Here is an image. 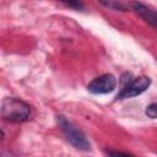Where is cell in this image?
I'll use <instances>...</instances> for the list:
<instances>
[{
  "mask_svg": "<svg viewBox=\"0 0 157 157\" xmlns=\"http://www.w3.org/2000/svg\"><path fill=\"white\" fill-rule=\"evenodd\" d=\"M31 115V107L13 97H6L1 102V117L12 123H22Z\"/></svg>",
  "mask_w": 157,
  "mask_h": 157,
  "instance_id": "1",
  "label": "cell"
},
{
  "mask_svg": "<svg viewBox=\"0 0 157 157\" xmlns=\"http://www.w3.org/2000/svg\"><path fill=\"white\" fill-rule=\"evenodd\" d=\"M56 121L58 125L60 128V130L63 131L65 139L76 148L80 151H91V144L88 141V139L86 137V135L77 129L71 121H69L64 115H58L56 117Z\"/></svg>",
  "mask_w": 157,
  "mask_h": 157,
  "instance_id": "2",
  "label": "cell"
},
{
  "mask_svg": "<svg viewBox=\"0 0 157 157\" xmlns=\"http://www.w3.org/2000/svg\"><path fill=\"white\" fill-rule=\"evenodd\" d=\"M151 85V78L148 76H140L136 78H132L124 88L120 90L117 98L124 99V98H131L136 97L141 93H144Z\"/></svg>",
  "mask_w": 157,
  "mask_h": 157,
  "instance_id": "3",
  "label": "cell"
},
{
  "mask_svg": "<svg viewBox=\"0 0 157 157\" xmlns=\"http://www.w3.org/2000/svg\"><path fill=\"white\" fill-rule=\"evenodd\" d=\"M117 87V78L112 74H104L96 78H93L88 86L87 90L93 94H105L110 93Z\"/></svg>",
  "mask_w": 157,
  "mask_h": 157,
  "instance_id": "4",
  "label": "cell"
},
{
  "mask_svg": "<svg viewBox=\"0 0 157 157\" xmlns=\"http://www.w3.org/2000/svg\"><path fill=\"white\" fill-rule=\"evenodd\" d=\"M131 7L142 20H145L152 27L157 28V11H153L150 7H147L146 5L137 2V1H134L131 4Z\"/></svg>",
  "mask_w": 157,
  "mask_h": 157,
  "instance_id": "5",
  "label": "cell"
},
{
  "mask_svg": "<svg viewBox=\"0 0 157 157\" xmlns=\"http://www.w3.org/2000/svg\"><path fill=\"white\" fill-rule=\"evenodd\" d=\"M98 1L104 7H108L110 10H115V11H126L128 10V7L118 0H98Z\"/></svg>",
  "mask_w": 157,
  "mask_h": 157,
  "instance_id": "6",
  "label": "cell"
},
{
  "mask_svg": "<svg viewBox=\"0 0 157 157\" xmlns=\"http://www.w3.org/2000/svg\"><path fill=\"white\" fill-rule=\"evenodd\" d=\"M58 1L63 2L64 5H66L74 10H83V7H85V5L81 0H58Z\"/></svg>",
  "mask_w": 157,
  "mask_h": 157,
  "instance_id": "7",
  "label": "cell"
},
{
  "mask_svg": "<svg viewBox=\"0 0 157 157\" xmlns=\"http://www.w3.org/2000/svg\"><path fill=\"white\" fill-rule=\"evenodd\" d=\"M145 113L151 119H157V103H151L146 107Z\"/></svg>",
  "mask_w": 157,
  "mask_h": 157,
  "instance_id": "8",
  "label": "cell"
},
{
  "mask_svg": "<svg viewBox=\"0 0 157 157\" xmlns=\"http://www.w3.org/2000/svg\"><path fill=\"white\" fill-rule=\"evenodd\" d=\"M108 156H130L128 152H121V151H107L105 152Z\"/></svg>",
  "mask_w": 157,
  "mask_h": 157,
  "instance_id": "9",
  "label": "cell"
}]
</instances>
